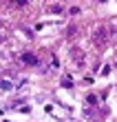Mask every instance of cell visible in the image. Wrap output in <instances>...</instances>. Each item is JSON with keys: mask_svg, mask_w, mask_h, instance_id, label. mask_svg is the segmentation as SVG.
<instances>
[{"mask_svg": "<svg viewBox=\"0 0 117 122\" xmlns=\"http://www.w3.org/2000/svg\"><path fill=\"white\" fill-rule=\"evenodd\" d=\"M106 38H108V31L104 29V27L95 29V33H93V42H95L97 47H104V45H106Z\"/></svg>", "mask_w": 117, "mask_h": 122, "instance_id": "1", "label": "cell"}, {"mask_svg": "<svg viewBox=\"0 0 117 122\" xmlns=\"http://www.w3.org/2000/svg\"><path fill=\"white\" fill-rule=\"evenodd\" d=\"M22 62H29V64H38V58H35V56H31V53H24V56H22Z\"/></svg>", "mask_w": 117, "mask_h": 122, "instance_id": "2", "label": "cell"}]
</instances>
